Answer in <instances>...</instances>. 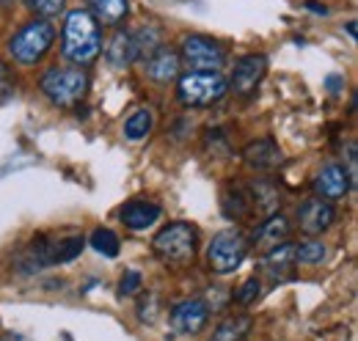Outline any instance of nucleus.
<instances>
[{
	"mask_svg": "<svg viewBox=\"0 0 358 341\" xmlns=\"http://www.w3.org/2000/svg\"><path fill=\"white\" fill-rule=\"evenodd\" d=\"M229 94V83L221 72H187L179 78L177 99L185 108H210Z\"/></svg>",
	"mask_w": 358,
	"mask_h": 341,
	"instance_id": "5",
	"label": "nucleus"
},
{
	"mask_svg": "<svg viewBox=\"0 0 358 341\" xmlns=\"http://www.w3.org/2000/svg\"><path fill=\"white\" fill-rule=\"evenodd\" d=\"M295 264H298V259H295V245L292 242L273 245L268 256H265V261H262V267H265V273H268V278L273 284L292 281L295 278Z\"/></svg>",
	"mask_w": 358,
	"mask_h": 341,
	"instance_id": "12",
	"label": "nucleus"
},
{
	"mask_svg": "<svg viewBox=\"0 0 358 341\" xmlns=\"http://www.w3.org/2000/svg\"><path fill=\"white\" fill-rule=\"evenodd\" d=\"M155 305H157V298H155V295H149V303L143 300V303L138 305V317H141L143 322H155V319H157V311H155Z\"/></svg>",
	"mask_w": 358,
	"mask_h": 341,
	"instance_id": "30",
	"label": "nucleus"
},
{
	"mask_svg": "<svg viewBox=\"0 0 358 341\" xmlns=\"http://www.w3.org/2000/svg\"><path fill=\"white\" fill-rule=\"evenodd\" d=\"M251 331V317L248 314H234V317H226L224 322L213 331L210 341H243Z\"/></svg>",
	"mask_w": 358,
	"mask_h": 341,
	"instance_id": "20",
	"label": "nucleus"
},
{
	"mask_svg": "<svg viewBox=\"0 0 358 341\" xmlns=\"http://www.w3.org/2000/svg\"><path fill=\"white\" fill-rule=\"evenodd\" d=\"M248 256V240L243 231L237 228H226L213 237V242L207 245V264L213 273L229 275L234 270H240V264Z\"/></svg>",
	"mask_w": 358,
	"mask_h": 341,
	"instance_id": "6",
	"label": "nucleus"
},
{
	"mask_svg": "<svg viewBox=\"0 0 358 341\" xmlns=\"http://www.w3.org/2000/svg\"><path fill=\"white\" fill-rule=\"evenodd\" d=\"M102 52V28L96 17L86 8H75L64 20L61 31V55L75 66H89Z\"/></svg>",
	"mask_w": 358,
	"mask_h": 341,
	"instance_id": "1",
	"label": "nucleus"
},
{
	"mask_svg": "<svg viewBox=\"0 0 358 341\" xmlns=\"http://www.w3.org/2000/svg\"><path fill=\"white\" fill-rule=\"evenodd\" d=\"M141 289H143L141 273H138V270H127V273L122 275V281H119V298H133Z\"/></svg>",
	"mask_w": 358,
	"mask_h": 341,
	"instance_id": "27",
	"label": "nucleus"
},
{
	"mask_svg": "<svg viewBox=\"0 0 358 341\" xmlns=\"http://www.w3.org/2000/svg\"><path fill=\"white\" fill-rule=\"evenodd\" d=\"M196 248H199V231L190 223H171L166 226L155 240H152V251L163 264L171 267H185L196 259Z\"/></svg>",
	"mask_w": 358,
	"mask_h": 341,
	"instance_id": "2",
	"label": "nucleus"
},
{
	"mask_svg": "<svg viewBox=\"0 0 358 341\" xmlns=\"http://www.w3.org/2000/svg\"><path fill=\"white\" fill-rule=\"evenodd\" d=\"M14 96V80H11V69L0 61V102Z\"/></svg>",
	"mask_w": 358,
	"mask_h": 341,
	"instance_id": "29",
	"label": "nucleus"
},
{
	"mask_svg": "<svg viewBox=\"0 0 358 341\" xmlns=\"http://www.w3.org/2000/svg\"><path fill=\"white\" fill-rule=\"evenodd\" d=\"M295 259H298V264H320L325 259V245L320 240H306V242L295 245Z\"/></svg>",
	"mask_w": 358,
	"mask_h": 341,
	"instance_id": "25",
	"label": "nucleus"
},
{
	"mask_svg": "<svg viewBox=\"0 0 358 341\" xmlns=\"http://www.w3.org/2000/svg\"><path fill=\"white\" fill-rule=\"evenodd\" d=\"M52 42H55V28L50 25V20L36 17L17 31V36L8 42V52L20 66H34L50 52Z\"/></svg>",
	"mask_w": 358,
	"mask_h": 341,
	"instance_id": "4",
	"label": "nucleus"
},
{
	"mask_svg": "<svg viewBox=\"0 0 358 341\" xmlns=\"http://www.w3.org/2000/svg\"><path fill=\"white\" fill-rule=\"evenodd\" d=\"M248 187V198H251V215H259V217H270V215L278 212L281 207V193L278 187L268 182V179H257Z\"/></svg>",
	"mask_w": 358,
	"mask_h": 341,
	"instance_id": "16",
	"label": "nucleus"
},
{
	"mask_svg": "<svg viewBox=\"0 0 358 341\" xmlns=\"http://www.w3.org/2000/svg\"><path fill=\"white\" fill-rule=\"evenodd\" d=\"M259 289H262V284H259V278H248L237 292H234V300L240 303V305H251L254 300L259 298Z\"/></svg>",
	"mask_w": 358,
	"mask_h": 341,
	"instance_id": "28",
	"label": "nucleus"
},
{
	"mask_svg": "<svg viewBox=\"0 0 358 341\" xmlns=\"http://www.w3.org/2000/svg\"><path fill=\"white\" fill-rule=\"evenodd\" d=\"M36 17H42V20H52V17H58L61 11H64V3L66 0H22Z\"/></svg>",
	"mask_w": 358,
	"mask_h": 341,
	"instance_id": "26",
	"label": "nucleus"
},
{
	"mask_svg": "<svg viewBox=\"0 0 358 341\" xmlns=\"http://www.w3.org/2000/svg\"><path fill=\"white\" fill-rule=\"evenodd\" d=\"M210 319V303L201 298H187L171 308V325L182 336H196Z\"/></svg>",
	"mask_w": 358,
	"mask_h": 341,
	"instance_id": "9",
	"label": "nucleus"
},
{
	"mask_svg": "<svg viewBox=\"0 0 358 341\" xmlns=\"http://www.w3.org/2000/svg\"><path fill=\"white\" fill-rule=\"evenodd\" d=\"M105 61H108L113 69H127L133 61H138L133 31H116V34L110 36V42L105 47Z\"/></svg>",
	"mask_w": 358,
	"mask_h": 341,
	"instance_id": "17",
	"label": "nucleus"
},
{
	"mask_svg": "<svg viewBox=\"0 0 358 341\" xmlns=\"http://www.w3.org/2000/svg\"><path fill=\"white\" fill-rule=\"evenodd\" d=\"M350 187H353V176H350V170L345 168V166H339V163H328L325 168L317 173V179H314V190L325 201L345 198L350 193Z\"/></svg>",
	"mask_w": 358,
	"mask_h": 341,
	"instance_id": "10",
	"label": "nucleus"
},
{
	"mask_svg": "<svg viewBox=\"0 0 358 341\" xmlns=\"http://www.w3.org/2000/svg\"><path fill=\"white\" fill-rule=\"evenodd\" d=\"M287 234H289V220L284 217V215H270L265 217V223H259V228H257V234H254V240L259 242V245H278V242H284L287 240Z\"/></svg>",
	"mask_w": 358,
	"mask_h": 341,
	"instance_id": "19",
	"label": "nucleus"
},
{
	"mask_svg": "<svg viewBox=\"0 0 358 341\" xmlns=\"http://www.w3.org/2000/svg\"><path fill=\"white\" fill-rule=\"evenodd\" d=\"M160 204L155 201H143V198H135V201H127L122 210H119V217L122 223L130 228V231H146L149 226H155L160 220Z\"/></svg>",
	"mask_w": 358,
	"mask_h": 341,
	"instance_id": "15",
	"label": "nucleus"
},
{
	"mask_svg": "<svg viewBox=\"0 0 358 341\" xmlns=\"http://www.w3.org/2000/svg\"><path fill=\"white\" fill-rule=\"evenodd\" d=\"M298 220H301V231L309 234V237H317L322 231H328L336 220V210L331 207V201L325 198H312L306 201L301 210H298Z\"/></svg>",
	"mask_w": 358,
	"mask_h": 341,
	"instance_id": "11",
	"label": "nucleus"
},
{
	"mask_svg": "<svg viewBox=\"0 0 358 341\" xmlns=\"http://www.w3.org/2000/svg\"><path fill=\"white\" fill-rule=\"evenodd\" d=\"M39 88L55 108H75L83 102V96L89 91V75L83 69L55 66V69H47L42 75Z\"/></svg>",
	"mask_w": 358,
	"mask_h": 341,
	"instance_id": "3",
	"label": "nucleus"
},
{
	"mask_svg": "<svg viewBox=\"0 0 358 341\" xmlns=\"http://www.w3.org/2000/svg\"><path fill=\"white\" fill-rule=\"evenodd\" d=\"M179 61L190 69V72H218L226 64V50L215 39L193 34L185 36L179 47Z\"/></svg>",
	"mask_w": 358,
	"mask_h": 341,
	"instance_id": "7",
	"label": "nucleus"
},
{
	"mask_svg": "<svg viewBox=\"0 0 358 341\" xmlns=\"http://www.w3.org/2000/svg\"><path fill=\"white\" fill-rule=\"evenodd\" d=\"M152 127H155V113L149 108H141L124 122V138L127 140H143L152 132Z\"/></svg>",
	"mask_w": 358,
	"mask_h": 341,
	"instance_id": "23",
	"label": "nucleus"
},
{
	"mask_svg": "<svg viewBox=\"0 0 358 341\" xmlns=\"http://www.w3.org/2000/svg\"><path fill=\"white\" fill-rule=\"evenodd\" d=\"M243 160H245L248 168L254 170H275L284 163V154H281V149L273 138H259V140H251L243 149Z\"/></svg>",
	"mask_w": 358,
	"mask_h": 341,
	"instance_id": "13",
	"label": "nucleus"
},
{
	"mask_svg": "<svg viewBox=\"0 0 358 341\" xmlns=\"http://www.w3.org/2000/svg\"><path fill=\"white\" fill-rule=\"evenodd\" d=\"M306 8L314 11V14H322V17L328 14V6H322V3H317V0H306Z\"/></svg>",
	"mask_w": 358,
	"mask_h": 341,
	"instance_id": "31",
	"label": "nucleus"
},
{
	"mask_svg": "<svg viewBox=\"0 0 358 341\" xmlns=\"http://www.w3.org/2000/svg\"><path fill=\"white\" fill-rule=\"evenodd\" d=\"M221 210L229 220H245L251 217V198H248V187L245 184H229L221 196Z\"/></svg>",
	"mask_w": 358,
	"mask_h": 341,
	"instance_id": "18",
	"label": "nucleus"
},
{
	"mask_svg": "<svg viewBox=\"0 0 358 341\" xmlns=\"http://www.w3.org/2000/svg\"><path fill=\"white\" fill-rule=\"evenodd\" d=\"M89 245L96 254L108 256V259L119 256V237H116L110 228H94L89 237Z\"/></svg>",
	"mask_w": 358,
	"mask_h": 341,
	"instance_id": "24",
	"label": "nucleus"
},
{
	"mask_svg": "<svg viewBox=\"0 0 358 341\" xmlns=\"http://www.w3.org/2000/svg\"><path fill=\"white\" fill-rule=\"evenodd\" d=\"M342 83H345L342 78H336V75H331V78H328V85H331V94H339V88H342Z\"/></svg>",
	"mask_w": 358,
	"mask_h": 341,
	"instance_id": "32",
	"label": "nucleus"
},
{
	"mask_svg": "<svg viewBox=\"0 0 358 341\" xmlns=\"http://www.w3.org/2000/svg\"><path fill=\"white\" fill-rule=\"evenodd\" d=\"M268 75V58L262 52H251V55H243L237 64H234V72H231V88L237 96H251L259 83L265 80Z\"/></svg>",
	"mask_w": 358,
	"mask_h": 341,
	"instance_id": "8",
	"label": "nucleus"
},
{
	"mask_svg": "<svg viewBox=\"0 0 358 341\" xmlns=\"http://www.w3.org/2000/svg\"><path fill=\"white\" fill-rule=\"evenodd\" d=\"M89 3H91V14L102 25H119L127 17V11H130V3L127 0H89Z\"/></svg>",
	"mask_w": 358,
	"mask_h": 341,
	"instance_id": "21",
	"label": "nucleus"
},
{
	"mask_svg": "<svg viewBox=\"0 0 358 341\" xmlns=\"http://www.w3.org/2000/svg\"><path fill=\"white\" fill-rule=\"evenodd\" d=\"M146 78L149 80H155V83H160V85H169L171 80H177V75H179V66H182V61H179V52L177 50H171V47H160L155 55H149L146 61Z\"/></svg>",
	"mask_w": 358,
	"mask_h": 341,
	"instance_id": "14",
	"label": "nucleus"
},
{
	"mask_svg": "<svg viewBox=\"0 0 358 341\" xmlns=\"http://www.w3.org/2000/svg\"><path fill=\"white\" fill-rule=\"evenodd\" d=\"M133 42L138 61H146L149 55H155L163 47V31L157 25H141L138 31H133Z\"/></svg>",
	"mask_w": 358,
	"mask_h": 341,
	"instance_id": "22",
	"label": "nucleus"
}]
</instances>
